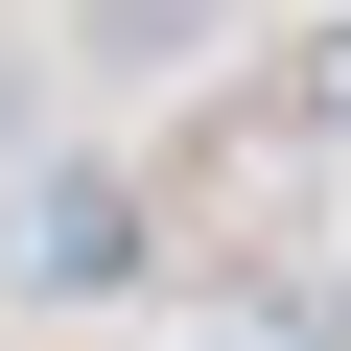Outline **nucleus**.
<instances>
[{"label":"nucleus","mask_w":351,"mask_h":351,"mask_svg":"<svg viewBox=\"0 0 351 351\" xmlns=\"http://www.w3.org/2000/svg\"><path fill=\"white\" fill-rule=\"evenodd\" d=\"M211 47H234V0H71V71H117V94L211 71Z\"/></svg>","instance_id":"f257e3e1"},{"label":"nucleus","mask_w":351,"mask_h":351,"mask_svg":"<svg viewBox=\"0 0 351 351\" xmlns=\"http://www.w3.org/2000/svg\"><path fill=\"white\" fill-rule=\"evenodd\" d=\"M24 281H141V211H117V188H47V211H24Z\"/></svg>","instance_id":"f03ea898"},{"label":"nucleus","mask_w":351,"mask_h":351,"mask_svg":"<svg viewBox=\"0 0 351 351\" xmlns=\"http://www.w3.org/2000/svg\"><path fill=\"white\" fill-rule=\"evenodd\" d=\"M0 164H24V47H0Z\"/></svg>","instance_id":"7ed1b4c3"}]
</instances>
